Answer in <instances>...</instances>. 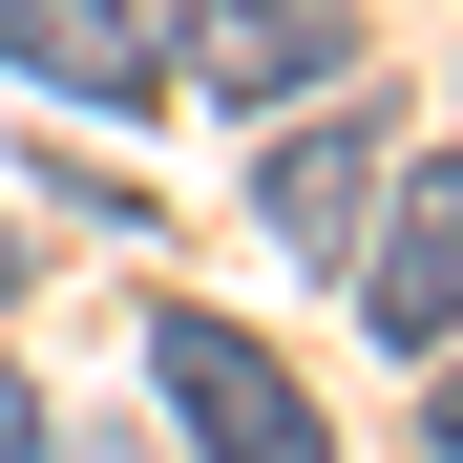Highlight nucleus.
I'll return each mask as SVG.
<instances>
[{
  "mask_svg": "<svg viewBox=\"0 0 463 463\" xmlns=\"http://www.w3.org/2000/svg\"><path fill=\"white\" fill-rule=\"evenodd\" d=\"M442 463H463V379H442Z\"/></svg>",
  "mask_w": 463,
  "mask_h": 463,
  "instance_id": "nucleus-7",
  "label": "nucleus"
},
{
  "mask_svg": "<svg viewBox=\"0 0 463 463\" xmlns=\"http://www.w3.org/2000/svg\"><path fill=\"white\" fill-rule=\"evenodd\" d=\"M0 295H22V232H0Z\"/></svg>",
  "mask_w": 463,
  "mask_h": 463,
  "instance_id": "nucleus-8",
  "label": "nucleus"
},
{
  "mask_svg": "<svg viewBox=\"0 0 463 463\" xmlns=\"http://www.w3.org/2000/svg\"><path fill=\"white\" fill-rule=\"evenodd\" d=\"M358 190H379V127H295L274 169H253V211L295 232V253H358Z\"/></svg>",
  "mask_w": 463,
  "mask_h": 463,
  "instance_id": "nucleus-5",
  "label": "nucleus"
},
{
  "mask_svg": "<svg viewBox=\"0 0 463 463\" xmlns=\"http://www.w3.org/2000/svg\"><path fill=\"white\" fill-rule=\"evenodd\" d=\"M358 317L401 337V358L463 337V169H401V190H379V274H358Z\"/></svg>",
  "mask_w": 463,
  "mask_h": 463,
  "instance_id": "nucleus-3",
  "label": "nucleus"
},
{
  "mask_svg": "<svg viewBox=\"0 0 463 463\" xmlns=\"http://www.w3.org/2000/svg\"><path fill=\"white\" fill-rule=\"evenodd\" d=\"M147 401L190 421V463H337L317 401H295V358L232 337V317H147Z\"/></svg>",
  "mask_w": 463,
  "mask_h": 463,
  "instance_id": "nucleus-1",
  "label": "nucleus"
},
{
  "mask_svg": "<svg viewBox=\"0 0 463 463\" xmlns=\"http://www.w3.org/2000/svg\"><path fill=\"white\" fill-rule=\"evenodd\" d=\"M0 63H22L43 106H147L169 85V43H147L127 0H0Z\"/></svg>",
  "mask_w": 463,
  "mask_h": 463,
  "instance_id": "nucleus-4",
  "label": "nucleus"
},
{
  "mask_svg": "<svg viewBox=\"0 0 463 463\" xmlns=\"http://www.w3.org/2000/svg\"><path fill=\"white\" fill-rule=\"evenodd\" d=\"M147 43L190 63V106H317L358 63V0H169Z\"/></svg>",
  "mask_w": 463,
  "mask_h": 463,
  "instance_id": "nucleus-2",
  "label": "nucleus"
},
{
  "mask_svg": "<svg viewBox=\"0 0 463 463\" xmlns=\"http://www.w3.org/2000/svg\"><path fill=\"white\" fill-rule=\"evenodd\" d=\"M22 442H63V421H43V379H0V463H22Z\"/></svg>",
  "mask_w": 463,
  "mask_h": 463,
  "instance_id": "nucleus-6",
  "label": "nucleus"
}]
</instances>
